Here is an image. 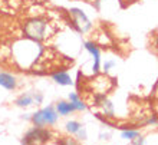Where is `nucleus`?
Segmentation results:
<instances>
[{"instance_id":"1","label":"nucleus","mask_w":158,"mask_h":145,"mask_svg":"<svg viewBox=\"0 0 158 145\" xmlns=\"http://www.w3.org/2000/svg\"><path fill=\"white\" fill-rule=\"evenodd\" d=\"M23 32L27 39H32L35 42H42L52 33L49 22L42 17H32L27 19L23 25Z\"/></svg>"},{"instance_id":"2","label":"nucleus","mask_w":158,"mask_h":145,"mask_svg":"<svg viewBox=\"0 0 158 145\" xmlns=\"http://www.w3.org/2000/svg\"><path fill=\"white\" fill-rule=\"evenodd\" d=\"M58 111L55 106H46L39 109L32 115V122L35 126H46V125H55L58 121Z\"/></svg>"},{"instance_id":"3","label":"nucleus","mask_w":158,"mask_h":145,"mask_svg":"<svg viewBox=\"0 0 158 145\" xmlns=\"http://www.w3.org/2000/svg\"><path fill=\"white\" fill-rule=\"evenodd\" d=\"M69 14H71L73 27L78 30L79 33H86V32L91 30V27H92L91 20L88 19V16L81 10V9L72 7L71 10H69Z\"/></svg>"},{"instance_id":"4","label":"nucleus","mask_w":158,"mask_h":145,"mask_svg":"<svg viewBox=\"0 0 158 145\" xmlns=\"http://www.w3.org/2000/svg\"><path fill=\"white\" fill-rule=\"evenodd\" d=\"M49 138L50 132L45 129V126H35L23 137L22 142L23 144H43V142L49 141Z\"/></svg>"},{"instance_id":"5","label":"nucleus","mask_w":158,"mask_h":145,"mask_svg":"<svg viewBox=\"0 0 158 145\" xmlns=\"http://www.w3.org/2000/svg\"><path fill=\"white\" fill-rule=\"evenodd\" d=\"M85 49L94 56V68H92V69H94V73H98V72H99V66H101V52H99V49H98L94 43H91V42H86V43H85Z\"/></svg>"},{"instance_id":"6","label":"nucleus","mask_w":158,"mask_h":145,"mask_svg":"<svg viewBox=\"0 0 158 145\" xmlns=\"http://www.w3.org/2000/svg\"><path fill=\"white\" fill-rule=\"evenodd\" d=\"M0 86L7 91H15L17 86V81L13 75L7 73V72H0Z\"/></svg>"},{"instance_id":"7","label":"nucleus","mask_w":158,"mask_h":145,"mask_svg":"<svg viewBox=\"0 0 158 145\" xmlns=\"http://www.w3.org/2000/svg\"><path fill=\"white\" fill-rule=\"evenodd\" d=\"M52 79L60 86H69V85L73 83L71 75L68 72H55V73H52Z\"/></svg>"},{"instance_id":"8","label":"nucleus","mask_w":158,"mask_h":145,"mask_svg":"<svg viewBox=\"0 0 158 145\" xmlns=\"http://www.w3.org/2000/svg\"><path fill=\"white\" fill-rule=\"evenodd\" d=\"M55 108H56V111H58L59 115H62V116H66V115H69V114H72V112L75 111L72 102H66V101H60V102H58Z\"/></svg>"},{"instance_id":"9","label":"nucleus","mask_w":158,"mask_h":145,"mask_svg":"<svg viewBox=\"0 0 158 145\" xmlns=\"http://www.w3.org/2000/svg\"><path fill=\"white\" fill-rule=\"evenodd\" d=\"M16 104H17V106H22V108L33 105V104H35L33 93H23V95H20V96H19V98L16 99Z\"/></svg>"},{"instance_id":"10","label":"nucleus","mask_w":158,"mask_h":145,"mask_svg":"<svg viewBox=\"0 0 158 145\" xmlns=\"http://www.w3.org/2000/svg\"><path fill=\"white\" fill-rule=\"evenodd\" d=\"M69 101L72 102V105H73L75 111H83V109L86 108V105L79 99V96L76 95V93H69Z\"/></svg>"},{"instance_id":"11","label":"nucleus","mask_w":158,"mask_h":145,"mask_svg":"<svg viewBox=\"0 0 158 145\" xmlns=\"http://www.w3.org/2000/svg\"><path fill=\"white\" fill-rule=\"evenodd\" d=\"M81 128H82V125L79 124V122H76V121H69L66 124V131L69 134H76Z\"/></svg>"},{"instance_id":"12","label":"nucleus","mask_w":158,"mask_h":145,"mask_svg":"<svg viewBox=\"0 0 158 145\" xmlns=\"http://www.w3.org/2000/svg\"><path fill=\"white\" fill-rule=\"evenodd\" d=\"M138 137H139V134L137 131H124L122 132V138H125V139H131L132 141L134 138H138Z\"/></svg>"},{"instance_id":"13","label":"nucleus","mask_w":158,"mask_h":145,"mask_svg":"<svg viewBox=\"0 0 158 145\" xmlns=\"http://www.w3.org/2000/svg\"><path fill=\"white\" fill-rule=\"evenodd\" d=\"M76 135H78L81 139H85V138H86V131H85V128H81V129H79L78 132H76Z\"/></svg>"},{"instance_id":"14","label":"nucleus","mask_w":158,"mask_h":145,"mask_svg":"<svg viewBox=\"0 0 158 145\" xmlns=\"http://www.w3.org/2000/svg\"><path fill=\"white\" fill-rule=\"evenodd\" d=\"M111 66H114V60H111V62H106L104 65V69H105V72H108L109 71V68Z\"/></svg>"},{"instance_id":"15","label":"nucleus","mask_w":158,"mask_h":145,"mask_svg":"<svg viewBox=\"0 0 158 145\" xmlns=\"http://www.w3.org/2000/svg\"><path fill=\"white\" fill-rule=\"evenodd\" d=\"M132 142H134V144H142V142H144V139H142L141 137H139V139H135V138H134Z\"/></svg>"},{"instance_id":"16","label":"nucleus","mask_w":158,"mask_h":145,"mask_svg":"<svg viewBox=\"0 0 158 145\" xmlns=\"http://www.w3.org/2000/svg\"><path fill=\"white\" fill-rule=\"evenodd\" d=\"M155 48H157V49H158V39H157V40H155Z\"/></svg>"},{"instance_id":"17","label":"nucleus","mask_w":158,"mask_h":145,"mask_svg":"<svg viewBox=\"0 0 158 145\" xmlns=\"http://www.w3.org/2000/svg\"><path fill=\"white\" fill-rule=\"evenodd\" d=\"M155 95H157V98H158V86H157V91H155Z\"/></svg>"},{"instance_id":"18","label":"nucleus","mask_w":158,"mask_h":145,"mask_svg":"<svg viewBox=\"0 0 158 145\" xmlns=\"http://www.w3.org/2000/svg\"><path fill=\"white\" fill-rule=\"evenodd\" d=\"M86 2H94V0H86Z\"/></svg>"}]
</instances>
